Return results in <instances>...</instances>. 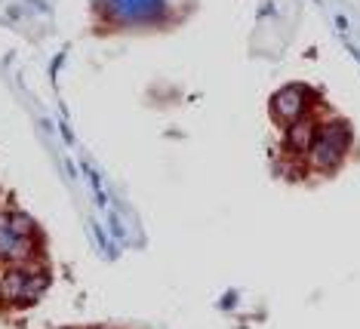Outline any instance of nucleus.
<instances>
[{"label":"nucleus","mask_w":360,"mask_h":329,"mask_svg":"<svg viewBox=\"0 0 360 329\" xmlns=\"http://www.w3.org/2000/svg\"><path fill=\"white\" fill-rule=\"evenodd\" d=\"M10 231L15 237H37V221L22 209H10Z\"/></svg>","instance_id":"6"},{"label":"nucleus","mask_w":360,"mask_h":329,"mask_svg":"<svg viewBox=\"0 0 360 329\" xmlns=\"http://www.w3.org/2000/svg\"><path fill=\"white\" fill-rule=\"evenodd\" d=\"M311 96L305 84H290V86H281L277 93L271 96V102H268V108H271V117L281 123L286 129L290 123L296 120H305L308 117V105H311Z\"/></svg>","instance_id":"3"},{"label":"nucleus","mask_w":360,"mask_h":329,"mask_svg":"<svg viewBox=\"0 0 360 329\" xmlns=\"http://www.w3.org/2000/svg\"><path fill=\"white\" fill-rule=\"evenodd\" d=\"M0 286H4V302L13 305H34L40 295L50 286V277L44 271H31L25 265H13L0 274Z\"/></svg>","instance_id":"2"},{"label":"nucleus","mask_w":360,"mask_h":329,"mask_svg":"<svg viewBox=\"0 0 360 329\" xmlns=\"http://www.w3.org/2000/svg\"><path fill=\"white\" fill-rule=\"evenodd\" d=\"M314 138H317V120H296V123H290L286 127V136H283V145H286V151L290 154H305L311 151V145H314Z\"/></svg>","instance_id":"4"},{"label":"nucleus","mask_w":360,"mask_h":329,"mask_svg":"<svg viewBox=\"0 0 360 329\" xmlns=\"http://www.w3.org/2000/svg\"><path fill=\"white\" fill-rule=\"evenodd\" d=\"M351 142H354V133H351V127L345 120L330 117V120L317 123V138H314V145H311V151L305 154L308 167L317 172L339 169V163L345 160Z\"/></svg>","instance_id":"1"},{"label":"nucleus","mask_w":360,"mask_h":329,"mask_svg":"<svg viewBox=\"0 0 360 329\" xmlns=\"http://www.w3.org/2000/svg\"><path fill=\"white\" fill-rule=\"evenodd\" d=\"M22 240H28V237H15L10 231V212H0V259L13 262L15 259V250H19Z\"/></svg>","instance_id":"5"},{"label":"nucleus","mask_w":360,"mask_h":329,"mask_svg":"<svg viewBox=\"0 0 360 329\" xmlns=\"http://www.w3.org/2000/svg\"><path fill=\"white\" fill-rule=\"evenodd\" d=\"M0 302H4V286H0Z\"/></svg>","instance_id":"7"}]
</instances>
